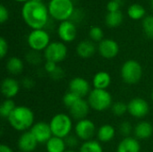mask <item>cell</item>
I'll return each mask as SVG.
<instances>
[{
  "label": "cell",
  "mask_w": 153,
  "mask_h": 152,
  "mask_svg": "<svg viewBox=\"0 0 153 152\" xmlns=\"http://www.w3.org/2000/svg\"><path fill=\"white\" fill-rule=\"evenodd\" d=\"M48 10L42 2L29 0L22 7V18L32 30L43 29L48 22Z\"/></svg>",
  "instance_id": "1"
},
{
  "label": "cell",
  "mask_w": 153,
  "mask_h": 152,
  "mask_svg": "<svg viewBox=\"0 0 153 152\" xmlns=\"http://www.w3.org/2000/svg\"><path fill=\"white\" fill-rule=\"evenodd\" d=\"M34 120L33 111L26 106H17L7 119L12 128L22 133L30 131L35 124Z\"/></svg>",
  "instance_id": "2"
},
{
  "label": "cell",
  "mask_w": 153,
  "mask_h": 152,
  "mask_svg": "<svg viewBox=\"0 0 153 152\" xmlns=\"http://www.w3.org/2000/svg\"><path fill=\"white\" fill-rule=\"evenodd\" d=\"M53 136L65 139L71 134L73 129V121L70 115L65 113L56 114L49 122Z\"/></svg>",
  "instance_id": "3"
},
{
  "label": "cell",
  "mask_w": 153,
  "mask_h": 152,
  "mask_svg": "<svg viewBox=\"0 0 153 152\" xmlns=\"http://www.w3.org/2000/svg\"><path fill=\"white\" fill-rule=\"evenodd\" d=\"M87 101L91 109L97 112H103L111 108L113 99L109 91L107 90L93 89L88 95Z\"/></svg>",
  "instance_id": "4"
},
{
  "label": "cell",
  "mask_w": 153,
  "mask_h": 152,
  "mask_svg": "<svg viewBox=\"0 0 153 152\" xmlns=\"http://www.w3.org/2000/svg\"><path fill=\"white\" fill-rule=\"evenodd\" d=\"M50 16L57 21H67L74 13L72 0H50L48 6Z\"/></svg>",
  "instance_id": "5"
},
{
  "label": "cell",
  "mask_w": 153,
  "mask_h": 152,
  "mask_svg": "<svg viewBox=\"0 0 153 152\" xmlns=\"http://www.w3.org/2000/svg\"><path fill=\"white\" fill-rule=\"evenodd\" d=\"M120 74L122 80L127 84H136L138 83L143 74V67L139 62L134 59L126 61L120 70Z\"/></svg>",
  "instance_id": "6"
},
{
  "label": "cell",
  "mask_w": 153,
  "mask_h": 152,
  "mask_svg": "<svg viewBox=\"0 0 153 152\" xmlns=\"http://www.w3.org/2000/svg\"><path fill=\"white\" fill-rule=\"evenodd\" d=\"M27 42L31 50L40 52L45 50L50 44V37L49 34L43 29L32 30V31H30L28 35Z\"/></svg>",
  "instance_id": "7"
},
{
  "label": "cell",
  "mask_w": 153,
  "mask_h": 152,
  "mask_svg": "<svg viewBox=\"0 0 153 152\" xmlns=\"http://www.w3.org/2000/svg\"><path fill=\"white\" fill-rule=\"evenodd\" d=\"M67 56V47L64 42L54 41L44 50V58L46 61H51L58 64L65 59Z\"/></svg>",
  "instance_id": "8"
},
{
  "label": "cell",
  "mask_w": 153,
  "mask_h": 152,
  "mask_svg": "<svg viewBox=\"0 0 153 152\" xmlns=\"http://www.w3.org/2000/svg\"><path fill=\"white\" fill-rule=\"evenodd\" d=\"M74 134L80 139V141L87 142L93 140L95 134H97L96 125L89 118H85L77 121L74 126Z\"/></svg>",
  "instance_id": "9"
},
{
  "label": "cell",
  "mask_w": 153,
  "mask_h": 152,
  "mask_svg": "<svg viewBox=\"0 0 153 152\" xmlns=\"http://www.w3.org/2000/svg\"><path fill=\"white\" fill-rule=\"evenodd\" d=\"M128 113L134 118L142 119L150 112L149 103L143 98H134L127 103Z\"/></svg>",
  "instance_id": "10"
},
{
  "label": "cell",
  "mask_w": 153,
  "mask_h": 152,
  "mask_svg": "<svg viewBox=\"0 0 153 152\" xmlns=\"http://www.w3.org/2000/svg\"><path fill=\"white\" fill-rule=\"evenodd\" d=\"M30 131L37 140L38 143L40 144H46L53 136L49 123H46L43 121L36 122Z\"/></svg>",
  "instance_id": "11"
},
{
  "label": "cell",
  "mask_w": 153,
  "mask_h": 152,
  "mask_svg": "<svg viewBox=\"0 0 153 152\" xmlns=\"http://www.w3.org/2000/svg\"><path fill=\"white\" fill-rule=\"evenodd\" d=\"M69 91L74 93L76 96H78L81 99H84V97H88L91 90V85L89 82L82 78V77H74L73 78L68 84Z\"/></svg>",
  "instance_id": "12"
},
{
  "label": "cell",
  "mask_w": 153,
  "mask_h": 152,
  "mask_svg": "<svg viewBox=\"0 0 153 152\" xmlns=\"http://www.w3.org/2000/svg\"><path fill=\"white\" fill-rule=\"evenodd\" d=\"M98 51L105 59H113L119 53V46L117 41L111 39H104L99 43Z\"/></svg>",
  "instance_id": "13"
},
{
  "label": "cell",
  "mask_w": 153,
  "mask_h": 152,
  "mask_svg": "<svg viewBox=\"0 0 153 152\" xmlns=\"http://www.w3.org/2000/svg\"><path fill=\"white\" fill-rule=\"evenodd\" d=\"M57 34L60 39L65 42H71L74 40L77 34V30L75 24L72 21H64L58 26Z\"/></svg>",
  "instance_id": "14"
},
{
  "label": "cell",
  "mask_w": 153,
  "mask_h": 152,
  "mask_svg": "<svg viewBox=\"0 0 153 152\" xmlns=\"http://www.w3.org/2000/svg\"><path fill=\"white\" fill-rule=\"evenodd\" d=\"M90 109H91V107L88 101L84 99H79L69 108V115L72 118L77 121H80V120L87 118Z\"/></svg>",
  "instance_id": "15"
},
{
  "label": "cell",
  "mask_w": 153,
  "mask_h": 152,
  "mask_svg": "<svg viewBox=\"0 0 153 152\" xmlns=\"http://www.w3.org/2000/svg\"><path fill=\"white\" fill-rule=\"evenodd\" d=\"M38 144L39 143L37 140L30 133V131L22 133L17 142L18 149L21 152H33L36 150Z\"/></svg>",
  "instance_id": "16"
},
{
  "label": "cell",
  "mask_w": 153,
  "mask_h": 152,
  "mask_svg": "<svg viewBox=\"0 0 153 152\" xmlns=\"http://www.w3.org/2000/svg\"><path fill=\"white\" fill-rule=\"evenodd\" d=\"M20 83L12 77L4 78L1 83V92L5 99H11L17 96L20 91Z\"/></svg>",
  "instance_id": "17"
},
{
  "label": "cell",
  "mask_w": 153,
  "mask_h": 152,
  "mask_svg": "<svg viewBox=\"0 0 153 152\" xmlns=\"http://www.w3.org/2000/svg\"><path fill=\"white\" fill-rule=\"evenodd\" d=\"M141 144L139 140L134 137L123 138L117 148V152H140Z\"/></svg>",
  "instance_id": "18"
},
{
  "label": "cell",
  "mask_w": 153,
  "mask_h": 152,
  "mask_svg": "<svg viewBox=\"0 0 153 152\" xmlns=\"http://www.w3.org/2000/svg\"><path fill=\"white\" fill-rule=\"evenodd\" d=\"M153 133L152 125L147 121H141L134 127V134L137 140H147Z\"/></svg>",
  "instance_id": "19"
},
{
  "label": "cell",
  "mask_w": 153,
  "mask_h": 152,
  "mask_svg": "<svg viewBox=\"0 0 153 152\" xmlns=\"http://www.w3.org/2000/svg\"><path fill=\"white\" fill-rule=\"evenodd\" d=\"M96 52V46L94 44L93 41L91 40H82L81 42H79V44L76 47V53L77 55L83 58V59H87L91 57Z\"/></svg>",
  "instance_id": "20"
},
{
  "label": "cell",
  "mask_w": 153,
  "mask_h": 152,
  "mask_svg": "<svg viewBox=\"0 0 153 152\" xmlns=\"http://www.w3.org/2000/svg\"><path fill=\"white\" fill-rule=\"evenodd\" d=\"M111 83V76L106 71H100L92 78L93 89L107 90Z\"/></svg>",
  "instance_id": "21"
},
{
  "label": "cell",
  "mask_w": 153,
  "mask_h": 152,
  "mask_svg": "<svg viewBox=\"0 0 153 152\" xmlns=\"http://www.w3.org/2000/svg\"><path fill=\"white\" fill-rule=\"evenodd\" d=\"M96 135L100 142H109L114 139L116 130L111 125H103L97 130Z\"/></svg>",
  "instance_id": "22"
},
{
  "label": "cell",
  "mask_w": 153,
  "mask_h": 152,
  "mask_svg": "<svg viewBox=\"0 0 153 152\" xmlns=\"http://www.w3.org/2000/svg\"><path fill=\"white\" fill-rule=\"evenodd\" d=\"M5 68L7 72L12 75H19L22 73L24 65L21 58L17 56H12L10 57L5 65Z\"/></svg>",
  "instance_id": "23"
},
{
  "label": "cell",
  "mask_w": 153,
  "mask_h": 152,
  "mask_svg": "<svg viewBox=\"0 0 153 152\" xmlns=\"http://www.w3.org/2000/svg\"><path fill=\"white\" fill-rule=\"evenodd\" d=\"M45 145L47 152H65L67 148L65 139L56 136H52Z\"/></svg>",
  "instance_id": "24"
},
{
  "label": "cell",
  "mask_w": 153,
  "mask_h": 152,
  "mask_svg": "<svg viewBox=\"0 0 153 152\" xmlns=\"http://www.w3.org/2000/svg\"><path fill=\"white\" fill-rule=\"evenodd\" d=\"M123 22V13L122 12H108L105 16V24L109 28H117Z\"/></svg>",
  "instance_id": "25"
},
{
  "label": "cell",
  "mask_w": 153,
  "mask_h": 152,
  "mask_svg": "<svg viewBox=\"0 0 153 152\" xmlns=\"http://www.w3.org/2000/svg\"><path fill=\"white\" fill-rule=\"evenodd\" d=\"M79 152H104L103 148L99 141L91 140L87 142H83L80 148Z\"/></svg>",
  "instance_id": "26"
},
{
  "label": "cell",
  "mask_w": 153,
  "mask_h": 152,
  "mask_svg": "<svg viewBox=\"0 0 153 152\" xmlns=\"http://www.w3.org/2000/svg\"><path fill=\"white\" fill-rule=\"evenodd\" d=\"M17 106L15 105L14 101L11 99H5L1 106H0V115L1 117L4 119H8V117L10 116V115L13 113V111L15 109Z\"/></svg>",
  "instance_id": "27"
},
{
  "label": "cell",
  "mask_w": 153,
  "mask_h": 152,
  "mask_svg": "<svg viewBox=\"0 0 153 152\" xmlns=\"http://www.w3.org/2000/svg\"><path fill=\"white\" fill-rule=\"evenodd\" d=\"M145 8L139 4H133L128 7L127 13L133 20H140L145 15Z\"/></svg>",
  "instance_id": "28"
},
{
  "label": "cell",
  "mask_w": 153,
  "mask_h": 152,
  "mask_svg": "<svg viewBox=\"0 0 153 152\" xmlns=\"http://www.w3.org/2000/svg\"><path fill=\"white\" fill-rule=\"evenodd\" d=\"M110 109H111L112 114L117 117H120V116H124L126 112H128L127 104H126L123 101H117V102L113 103Z\"/></svg>",
  "instance_id": "29"
},
{
  "label": "cell",
  "mask_w": 153,
  "mask_h": 152,
  "mask_svg": "<svg viewBox=\"0 0 153 152\" xmlns=\"http://www.w3.org/2000/svg\"><path fill=\"white\" fill-rule=\"evenodd\" d=\"M143 30L149 39H153V15H148L143 18Z\"/></svg>",
  "instance_id": "30"
},
{
  "label": "cell",
  "mask_w": 153,
  "mask_h": 152,
  "mask_svg": "<svg viewBox=\"0 0 153 152\" xmlns=\"http://www.w3.org/2000/svg\"><path fill=\"white\" fill-rule=\"evenodd\" d=\"M25 59L30 65H38L42 62V56H41L40 52H39V51L30 50L26 54Z\"/></svg>",
  "instance_id": "31"
},
{
  "label": "cell",
  "mask_w": 153,
  "mask_h": 152,
  "mask_svg": "<svg viewBox=\"0 0 153 152\" xmlns=\"http://www.w3.org/2000/svg\"><path fill=\"white\" fill-rule=\"evenodd\" d=\"M89 36H90V39L91 41L93 42H100L102 41L104 39V33H103V30L100 27H98V26H93L90 29V31H89Z\"/></svg>",
  "instance_id": "32"
},
{
  "label": "cell",
  "mask_w": 153,
  "mask_h": 152,
  "mask_svg": "<svg viewBox=\"0 0 153 152\" xmlns=\"http://www.w3.org/2000/svg\"><path fill=\"white\" fill-rule=\"evenodd\" d=\"M118 131H119V133L122 136H124V138L130 137L131 133H134V127L128 121H125V122L121 123V125H119Z\"/></svg>",
  "instance_id": "33"
},
{
  "label": "cell",
  "mask_w": 153,
  "mask_h": 152,
  "mask_svg": "<svg viewBox=\"0 0 153 152\" xmlns=\"http://www.w3.org/2000/svg\"><path fill=\"white\" fill-rule=\"evenodd\" d=\"M79 99H81V98H79L78 96H76L74 93H73V92H71V91H67L65 95H64V97H63V103H64V105L66 107V108H70Z\"/></svg>",
  "instance_id": "34"
},
{
  "label": "cell",
  "mask_w": 153,
  "mask_h": 152,
  "mask_svg": "<svg viewBox=\"0 0 153 152\" xmlns=\"http://www.w3.org/2000/svg\"><path fill=\"white\" fill-rule=\"evenodd\" d=\"M65 142L66 147L70 148V150H71L79 145L80 139L75 134H70L66 138H65Z\"/></svg>",
  "instance_id": "35"
},
{
  "label": "cell",
  "mask_w": 153,
  "mask_h": 152,
  "mask_svg": "<svg viewBox=\"0 0 153 152\" xmlns=\"http://www.w3.org/2000/svg\"><path fill=\"white\" fill-rule=\"evenodd\" d=\"M65 71L59 66H57V68L51 74H49L50 78L54 81H61L65 77Z\"/></svg>",
  "instance_id": "36"
},
{
  "label": "cell",
  "mask_w": 153,
  "mask_h": 152,
  "mask_svg": "<svg viewBox=\"0 0 153 152\" xmlns=\"http://www.w3.org/2000/svg\"><path fill=\"white\" fill-rule=\"evenodd\" d=\"M8 52V43L4 38H0V57L4 58Z\"/></svg>",
  "instance_id": "37"
},
{
  "label": "cell",
  "mask_w": 153,
  "mask_h": 152,
  "mask_svg": "<svg viewBox=\"0 0 153 152\" xmlns=\"http://www.w3.org/2000/svg\"><path fill=\"white\" fill-rule=\"evenodd\" d=\"M57 64L51 62V61H46L45 65H44V70L46 73H48V74H51L56 68H57Z\"/></svg>",
  "instance_id": "38"
},
{
  "label": "cell",
  "mask_w": 153,
  "mask_h": 152,
  "mask_svg": "<svg viewBox=\"0 0 153 152\" xmlns=\"http://www.w3.org/2000/svg\"><path fill=\"white\" fill-rule=\"evenodd\" d=\"M9 17V13H8V10L4 7V4H0V22L4 23L8 20Z\"/></svg>",
  "instance_id": "39"
},
{
  "label": "cell",
  "mask_w": 153,
  "mask_h": 152,
  "mask_svg": "<svg viewBox=\"0 0 153 152\" xmlns=\"http://www.w3.org/2000/svg\"><path fill=\"white\" fill-rule=\"evenodd\" d=\"M120 5L121 4H118L117 2L114 0H110L107 4V10L108 12H117V11H119Z\"/></svg>",
  "instance_id": "40"
},
{
  "label": "cell",
  "mask_w": 153,
  "mask_h": 152,
  "mask_svg": "<svg viewBox=\"0 0 153 152\" xmlns=\"http://www.w3.org/2000/svg\"><path fill=\"white\" fill-rule=\"evenodd\" d=\"M22 86L24 89H31L34 86V81L30 77H24L22 81Z\"/></svg>",
  "instance_id": "41"
},
{
  "label": "cell",
  "mask_w": 153,
  "mask_h": 152,
  "mask_svg": "<svg viewBox=\"0 0 153 152\" xmlns=\"http://www.w3.org/2000/svg\"><path fill=\"white\" fill-rule=\"evenodd\" d=\"M0 152H13V151L6 144H1L0 146Z\"/></svg>",
  "instance_id": "42"
},
{
  "label": "cell",
  "mask_w": 153,
  "mask_h": 152,
  "mask_svg": "<svg viewBox=\"0 0 153 152\" xmlns=\"http://www.w3.org/2000/svg\"><path fill=\"white\" fill-rule=\"evenodd\" d=\"M114 1L117 2V3H118V4H123V0H114Z\"/></svg>",
  "instance_id": "43"
},
{
  "label": "cell",
  "mask_w": 153,
  "mask_h": 152,
  "mask_svg": "<svg viewBox=\"0 0 153 152\" xmlns=\"http://www.w3.org/2000/svg\"><path fill=\"white\" fill-rule=\"evenodd\" d=\"M15 1H17V2H27V1H29V0H15Z\"/></svg>",
  "instance_id": "44"
},
{
  "label": "cell",
  "mask_w": 153,
  "mask_h": 152,
  "mask_svg": "<svg viewBox=\"0 0 153 152\" xmlns=\"http://www.w3.org/2000/svg\"><path fill=\"white\" fill-rule=\"evenodd\" d=\"M65 152H76V151H74V150H66Z\"/></svg>",
  "instance_id": "45"
},
{
  "label": "cell",
  "mask_w": 153,
  "mask_h": 152,
  "mask_svg": "<svg viewBox=\"0 0 153 152\" xmlns=\"http://www.w3.org/2000/svg\"><path fill=\"white\" fill-rule=\"evenodd\" d=\"M32 1H35V2H42V0H32Z\"/></svg>",
  "instance_id": "46"
},
{
  "label": "cell",
  "mask_w": 153,
  "mask_h": 152,
  "mask_svg": "<svg viewBox=\"0 0 153 152\" xmlns=\"http://www.w3.org/2000/svg\"><path fill=\"white\" fill-rule=\"evenodd\" d=\"M152 101H153V90H152Z\"/></svg>",
  "instance_id": "47"
},
{
  "label": "cell",
  "mask_w": 153,
  "mask_h": 152,
  "mask_svg": "<svg viewBox=\"0 0 153 152\" xmlns=\"http://www.w3.org/2000/svg\"><path fill=\"white\" fill-rule=\"evenodd\" d=\"M152 8H153V0L152 1Z\"/></svg>",
  "instance_id": "48"
},
{
  "label": "cell",
  "mask_w": 153,
  "mask_h": 152,
  "mask_svg": "<svg viewBox=\"0 0 153 152\" xmlns=\"http://www.w3.org/2000/svg\"><path fill=\"white\" fill-rule=\"evenodd\" d=\"M72 1H73V0H72Z\"/></svg>",
  "instance_id": "49"
},
{
  "label": "cell",
  "mask_w": 153,
  "mask_h": 152,
  "mask_svg": "<svg viewBox=\"0 0 153 152\" xmlns=\"http://www.w3.org/2000/svg\"></svg>",
  "instance_id": "50"
},
{
  "label": "cell",
  "mask_w": 153,
  "mask_h": 152,
  "mask_svg": "<svg viewBox=\"0 0 153 152\" xmlns=\"http://www.w3.org/2000/svg\"><path fill=\"white\" fill-rule=\"evenodd\" d=\"M20 152H21V151H20Z\"/></svg>",
  "instance_id": "51"
}]
</instances>
